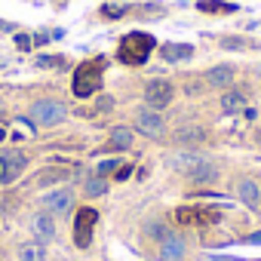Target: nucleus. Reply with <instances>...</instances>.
<instances>
[{"label": "nucleus", "instance_id": "obj_23", "mask_svg": "<svg viewBox=\"0 0 261 261\" xmlns=\"http://www.w3.org/2000/svg\"><path fill=\"white\" fill-rule=\"evenodd\" d=\"M101 13H105L108 19H120V16L126 13V7H117V4H108V7H101Z\"/></svg>", "mask_w": 261, "mask_h": 261}, {"label": "nucleus", "instance_id": "obj_12", "mask_svg": "<svg viewBox=\"0 0 261 261\" xmlns=\"http://www.w3.org/2000/svg\"><path fill=\"white\" fill-rule=\"evenodd\" d=\"M181 258H185V243L169 233L160 246V261H181Z\"/></svg>", "mask_w": 261, "mask_h": 261}, {"label": "nucleus", "instance_id": "obj_34", "mask_svg": "<svg viewBox=\"0 0 261 261\" xmlns=\"http://www.w3.org/2000/svg\"><path fill=\"white\" fill-rule=\"evenodd\" d=\"M0 117H4V101H0Z\"/></svg>", "mask_w": 261, "mask_h": 261}, {"label": "nucleus", "instance_id": "obj_1", "mask_svg": "<svg viewBox=\"0 0 261 261\" xmlns=\"http://www.w3.org/2000/svg\"><path fill=\"white\" fill-rule=\"evenodd\" d=\"M154 46H157V40H154L151 34L133 31V34H126V37L120 40L117 56H120L123 65H142V62H148V56L154 53Z\"/></svg>", "mask_w": 261, "mask_h": 261}, {"label": "nucleus", "instance_id": "obj_15", "mask_svg": "<svg viewBox=\"0 0 261 261\" xmlns=\"http://www.w3.org/2000/svg\"><path fill=\"white\" fill-rule=\"evenodd\" d=\"M230 80H233V68L230 65H218V68H212L206 74V83L209 86H227Z\"/></svg>", "mask_w": 261, "mask_h": 261}, {"label": "nucleus", "instance_id": "obj_9", "mask_svg": "<svg viewBox=\"0 0 261 261\" xmlns=\"http://www.w3.org/2000/svg\"><path fill=\"white\" fill-rule=\"evenodd\" d=\"M46 212H56V215H62V212H68L71 209V203H74V191L71 188H62V191H53L46 200Z\"/></svg>", "mask_w": 261, "mask_h": 261}, {"label": "nucleus", "instance_id": "obj_4", "mask_svg": "<svg viewBox=\"0 0 261 261\" xmlns=\"http://www.w3.org/2000/svg\"><path fill=\"white\" fill-rule=\"evenodd\" d=\"M65 105L62 101H34L31 105V117H34V123L37 126H56V123H62L65 120Z\"/></svg>", "mask_w": 261, "mask_h": 261}, {"label": "nucleus", "instance_id": "obj_6", "mask_svg": "<svg viewBox=\"0 0 261 261\" xmlns=\"http://www.w3.org/2000/svg\"><path fill=\"white\" fill-rule=\"evenodd\" d=\"M172 83L169 80H151L148 83V89H145V101L154 108V111H163L169 101H172Z\"/></svg>", "mask_w": 261, "mask_h": 261}, {"label": "nucleus", "instance_id": "obj_16", "mask_svg": "<svg viewBox=\"0 0 261 261\" xmlns=\"http://www.w3.org/2000/svg\"><path fill=\"white\" fill-rule=\"evenodd\" d=\"M246 108V95L243 92H224L221 95V111L224 114H237V111H243Z\"/></svg>", "mask_w": 261, "mask_h": 261}, {"label": "nucleus", "instance_id": "obj_2", "mask_svg": "<svg viewBox=\"0 0 261 261\" xmlns=\"http://www.w3.org/2000/svg\"><path fill=\"white\" fill-rule=\"evenodd\" d=\"M101 71H105V59H89L83 62L77 71H74V80H71V89L77 98H89L98 86H101Z\"/></svg>", "mask_w": 261, "mask_h": 261}, {"label": "nucleus", "instance_id": "obj_13", "mask_svg": "<svg viewBox=\"0 0 261 261\" xmlns=\"http://www.w3.org/2000/svg\"><path fill=\"white\" fill-rule=\"evenodd\" d=\"M237 194H240V200H243L246 206H252V209H255V206L261 203V194H258V185H255L252 178H243V181H240V188H237Z\"/></svg>", "mask_w": 261, "mask_h": 261}, {"label": "nucleus", "instance_id": "obj_7", "mask_svg": "<svg viewBox=\"0 0 261 261\" xmlns=\"http://www.w3.org/2000/svg\"><path fill=\"white\" fill-rule=\"evenodd\" d=\"M25 172V157L22 154H0V181L4 185H13L19 175Z\"/></svg>", "mask_w": 261, "mask_h": 261}, {"label": "nucleus", "instance_id": "obj_25", "mask_svg": "<svg viewBox=\"0 0 261 261\" xmlns=\"http://www.w3.org/2000/svg\"><path fill=\"white\" fill-rule=\"evenodd\" d=\"M221 46H224V49H246V43H243L240 37H224Z\"/></svg>", "mask_w": 261, "mask_h": 261}, {"label": "nucleus", "instance_id": "obj_11", "mask_svg": "<svg viewBox=\"0 0 261 261\" xmlns=\"http://www.w3.org/2000/svg\"><path fill=\"white\" fill-rule=\"evenodd\" d=\"M178 221L185 224H212L218 221V212L209 209V212H200V209H178Z\"/></svg>", "mask_w": 261, "mask_h": 261}, {"label": "nucleus", "instance_id": "obj_5", "mask_svg": "<svg viewBox=\"0 0 261 261\" xmlns=\"http://www.w3.org/2000/svg\"><path fill=\"white\" fill-rule=\"evenodd\" d=\"M95 224H98V212H95V209H80V212H77V221H74V240H77L80 249L89 246V240H92V227H95Z\"/></svg>", "mask_w": 261, "mask_h": 261}, {"label": "nucleus", "instance_id": "obj_24", "mask_svg": "<svg viewBox=\"0 0 261 261\" xmlns=\"http://www.w3.org/2000/svg\"><path fill=\"white\" fill-rule=\"evenodd\" d=\"M117 166H120V160H105V163H98V175L105 178V175H111V172H117Z\"/></svg>", "mask_w": 261, "mask_h": 261}, {"label": "nucleus", "instance_id": "obj_32", "mask_svg": "<svg viewBox=\"0 0 261 261\" xmlns=\"http://www.w3.org/2000/svg\"><path fill=\"white\" fill-rule=\"evenodd\" d=\"M4 139H7V129H4V126H0V142H4Z\"/></svg>", "mask_w": 261, "mask_h": 261}, {"label": "nucleus", "instance_id": "obj_28", "mask_svg": "<svg viewBox=\"0 0 261 261\" xmlns=\"http://www.w3.org/2000/svg\"><path fill=\"white\" fill-rule=\"evenodd\" d=\"M111 108H114V98L111 95H101L98 98V111H111Z\"/></svg>", "mask_w": 261, "mask_h": 261}, {"label": "nucleus", "instance_id": "obj_33", "mask_svg": "<svg viewBox=\"0 0 261 261\" xmlns=\"http://www.w3.org/2000/svg\"><path fill=\"white\" fill-rule=\"evenodd\" d=\"M206 261H224V258H206Z\"/></svg>", "mask_w": 261, "mask_h": 261}, {"label": "nucleus", "instance_id": "obj_35", "mask_svg": "<svg viewBox=\"0 0 261 261\" xmlns=\"http://www.w3.org/2000/svg\"><path fill=\"white\" fill-rule=\"evenodd\" d=\"M258 77H261V68H258Z\"/></svg>", "mask_w": 261, "mask_h": 261}, {"label": "nucleus", "instance_id": "obj_14", "mask_svg": "<svg viewBox=\"0 0 261 261\" xmlns=\"http://www.w3.org/2000/svg\"><path fill=\"white\" fill-rule=\"evenodd\" d=\"M191 56H194L191 43H166L163 46V59L166 62H181V59H191Z\"/></svg>", "mask_w": 261, "mask_h": 261}, {"label": "nucleus", "instance_id": "obj_21", "mask_svg": "<svg viewBox=\"0 0 261 261\" xmlns=\"http://www.w3.org/2000/svg\"><path fill=\"white\" fill-rule=\"evenodd\" d=\"M105 191H108V181H105L101 175H95V178L86 181V194H89V197H101Z\"/></svg>", "mask_w": 261, "mask_h": 261}, {"label": "nucleus", "instance_id": "obj_31", "mask_svg": "<svg viewBox=\"0 0 261 261\" xmlns=\"http://www.w3.org/2000/svg\"><path fill=\"white\" fill-rule=\"evenodd\" d=\"M10 28H13L10 22H0V34H4V31H10Z\"/></svg>", "mask_w": 261, "mask_h": 261}, {"label": "nucleus", "instance_id": "obj_19", "mask_svg": "<svg viewBox=\"0 0 261 261\" xmlns=\"http://www.w3.org/2000/svg\"><path fill=\"white\" fill-rule=\"evenodd\" d=\"M197 10H200V13H233L237 7H233V4H221V0H200Z\"/></svg>", "mask_w": 261, "mask_h": 261}, {"label": "nucleus", "instance_id": "obj_36", "mask_svg": "<svg viewBox=\"0 0 261 261\" xmlns=\"http://www.w3.org/2000/svg\"><path fill=\"white\" fill-rule=\"evenodd\" d=\"M0 65H4V62H0Z\"/></svg>", "mask_w": 261, "mask_h": 261}, {"label": "nucleus", "instance_id": "obj_8", "mask_svg": "<svg viewBox=\"0 0 261 261\" xmlns=\"http://www.w3.org/2000/svg\"><path fill=\"white\" fill-rule=\"evenodd\" d=\"M136 126L142 129L145 136H151V139H157L160 133H163V117L154 111V108H142L139 114H136Z\"/></svg>", "mask_w": 261, "mask_h": 261}, {"label": "nucleus", "instance_id": "obj_26", "mask_svg": "<svg viewBox=\"0 0 261 261\" xmlns=\"http://www.w3.org/2000/svg\"><path fill=\"white\" fill-rule=\"evenodd\" d=\"M37 65H40V68H59V65H62V59H49V56H40V59H37Z\"/></svg>", "mask_w": 261, "mask_h": 261}, {"label": "nucleus", "instance_id": "obj_29", "mask_svg": "<svg viewBox=\"0 0 261 261\" xmlns=\"http://www.w3.org/2000/svg\"><path fill=\"white\" fill-rule=\"evenodd\" d=\"M129 172H133V169H129V166H123V163H120V166H117V172H114V175H117V178H120V181H123V178H126V175H129Z\"/></svg>", "mask_w": 261, "mask_h": 261}, {"label": "nucleus", "instance_id": "obj_18", "mask_svg": "<svg viewBox=\"0 0 261 261\" xmlns=\"http://www.w3.org/2000/svg\"><path fill=\"white\" fill-rule=\"evenodd\" d=\"M71 172L68 169H43L40 175H37V185L40 188H46V185H56V181H65Z\"/></svg>", "mask_w": 261, "mask_h": 261}, {"label": "nucleus", "instance_id": "obj_27", "mask_svg": "<svg viewBox=\"0 0 261 261\" xmlns=\"http://www.w3.org/2000/svg\"><path fill=\"white\" fill-rule=\"evenodd\" d=\"M31 43H34V40H31L28 34H16V46H19V49H31Z\"/></svg>", "mask_w": 261, "mask_h": 261}, {"label": "nucleus", "instance_id": "obj_30", "mask_svg": "<svg viewBox=\"0 0 261 261\" xmlns=\"http://www.w3.org/2000/svg\"><path fill=\"white\" fill-rule=\"evenodd\" d=\"M246 243H261V230H258V233H249V237H246Z\"/></svg>", "mask_w": 261, "mask_h": 261}, {"label": "nucleus", "instance_id": "obj_3", "mask_svg": "<svg viewBox=\"0 0 261 261\" xmlns=\"http://www.w3.org/2000/svg\"><path fill=\"white\" fill-rule=\"evenodd\" d=\"M175 169H181L188 178H194L197 185H209V181H215L218 178V166L215 163H209L206 157H200V154H185V157H175V160H169Z\"/></svg>", "mask_w": 261, "mask_h": 261}, {"label": "nucleus", "instance_id": "obj_22", "mask_svg": "<svg viewBox=\"0 0 261 261\" xmlns=\"http://www.w3.org/2000/svg\"><path fill=\"white\" fill-rule=\"evenodd\" d=\"M175 139H178V142H200V139H203V133H200V129H194V126H188V129H181Z\"/></svg>", "mask_w": 261, "mask_h": 261}, {"label": "nucleus", "instance_id": "obj_20", "mask_svg": "<svg viewBox=\"0 0 261 261\" xmlns=\"http://www.w3.org/2000/svg\"><path fill=\"white\" fill-rule=\"evenodd\" d=\"M19 258L22 261H43V243H25L19 249Z\"/></svg>", "mask_w": 261, "mask_h": 261}, {"label": "nucleus", "instance_id": "obj_17", "mask_svg": "<svg viewBox=\"0 0 261 261\" xmlns=\"http://www.w3.org/2000/svg\"><path fill=\"white\" fill-rule=\"evenodd\" d=\"M133 145V129H123V126H117L114 133H111V151H123V148H129Z\"/></svg>", "mask_w": 261, "mask_h": 261}, {"label": "nucleus", "instance_id": "obj_10", "mask_svg": "<svg viewBox=\"0 0 261 261\" xmlns=\"http://www.w3.org/2000/svg\"><path fill=\"white\" fill-rule=\"evenodd\" d=\"M31 230H34V237H37L40 243L53 240V233H56V224H53L49 212H40V215H34V218H31Z\"/></svg>", "mask_w": 261, "mask_h": 261}]
</instances>
